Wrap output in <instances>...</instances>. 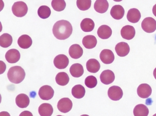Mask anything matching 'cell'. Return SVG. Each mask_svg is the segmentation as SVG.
<instances>
[{
    "label": "cell",
    "instance_id": "1",
    "mask_svg": "<svg viewBox=\"0 0 156 116\" xmlns=\"http://www.w3.org/2000/svg\"><path fill=\"white\" fill-rule=\"evenodd\" d=\"M73 26L66 20L57 21L54 25L52 31L54 36L59 40H65L69 38L73 33Z\"/></svg>",
    "mask_w": 156,
    "mask_h": 116
},
{
    "label": "cell",
    "instance_id": "2",
    "mask_svg": "<svg viewBox=\"0 0 156 116\" xmlns=\"http://www.w3.org/2000/svg\"><path fill=\"white\" fill-rule=\"evenodd\" d=\"M25 76L24 69L20 66L12 67L8 71V79L10 82L14 84H20L22 82Z\"/></svg>",
    "mask_w": 156,
    "mask_h": 116
},
{
    "label": "cell",
    "instance_id": "3",
    "mask_svg": "<svg viewBox=\"0 0 156 116\" xmlns=\"http://www.w3.org/2000/svg\"><path fill=\"white\" fill-rule=\"evenodd\" d=\"M28 7L27 4L24 2L20 1L13 4L12 6V12L15 16L22 17L27 14Z\"/></svg>",
    "mask_w": 156,
    "mask_h": 116
},
{
    "label": "cell",
    "instance_id": "4",
    "mask_svg": "<svg viewBox=\"0 0 156 116\" xmlns=\"http://www.w3.org/2000/svg\"><path fill=\"white\" fill-rule=\"evenodd\" d=\"M141 27L146 33H153L156 30V21L152 17H146L142 21Z\"/></svg>",
    "mask_w": 156,
    "mask_h": 116
},
{
    "label": "cell",
    "instance_id": "5",
    "mask_svg": "<svg viewBox=\"0 0 156 116\" xmlns=\"http://www.w3.org/2000/svg\"><path fill=\"white\" fill-rule=\"evenodd\" d=\"M54 95L53 89L48 85L43 86L39 90V95L41 98L43 100H50L52 98Z\"/></svg>",
    "mask_w": 156,
    "mask_h": 116
},
{
    "label": "cell",
    "instance_id": "6",
    "mask_svg": "<svg viewBox=\"0 0 156 116\" xmlns=\"http://www.w3.org/2000/svg\"><path fill=\"white\" fill-rule=\"evenodd\" d=\"M108 95L110 99L114 101H117L122 98L123 95V90L118 86H112L108 89Z\"/></svg>",
    "mask_w": 156,
    "mask_h": 116
},
{
    "label": "cell",
    "instance_id": "7",
    "mask_svg": "<svg viewBox=\"0 0 156 116\" xmlns=\"http://www.w3.org/2000/svg\"><path fill=\"white\" fill-rule=\"evenodd\" d=\"M73 102L68 98H63L58 101L57 108L59 111L62 113L69 112L73 107Z\"/></svg>",
    "mask_w": 156,
    "mask_h": 116
},
{
    "label": "cell",
    "instance_id": "8",
    "mask_svg": "<svg viewBox=\"0 0 156 116\" xmlns=\"http://www.w3.org/2000/svg\"><path fill=\"white\" fill-rule=\"evenodd\" d=\"M69 58L64 54H59L54 59V64L56 68L62 69L66 68L69 65Z\"/></svg>",
    "mask_w": 156,
    "mask_h": 116
},
{
    "label": "cell",
    "instance_id": "9",
    "mask_svg": "<svg viewBox=\"0 0 156 116\" xmlns=\"http://www.w3.org/2000/svg\"><path fill=\"white\" fill-rule=\"evenodd\" d=\"M152 89L147 84H141L139 86L137 89V93L140 97L146 99L151 95Z\"/></svg>",
    "mask_w": 156,
    "mask_h": 116
},
{
    "label": "cell",
    "instance_id": "10",
    "mask_svg": "<svg viewBox=\"0 0 156 116\" xmlns=\"http://www.w3.org/2000/svg\"><path fill=\"white\" fill-rule=\"evenodd\" d=\"M101 82L105 85H109L114 82L115 79V75L112 70L109 69L104 70L100 76Z\"/></svg>",
    "mask_w": 156,
    "mask_h": 116
},
{
    "label": "cell",
    "instance_id": "11",
    "mask_svg": "<svg viewBox=\"0 0 156 116\" xmlns=\"http://www.w3.org/2000/svg\"><path fill=\"white\" fill-rule=\"evenodd\" d=\"M100 58L103 63L108 65L114 62L115 55L111 50L105 49L100 53Z\"/></svg>",
    "mask_w": 156,
    "mask_h": 116
},
{
    "label": "cell",
    "instance_id": "12",
    "mask_svg": "<svg viewBox=\"0 0 156 116\" xmlns=\"http://www.w3.org/2000/svg\"><path fill=\"white\" fill-rule=\"evenodd\" d=\"M121 36L126 40L133 39L136 34V30L132 26L126 25L123 26L120 32Z\"/></svg>",
    "mask_w": 156,
    "mask_h": 116
},
{
    "label": "cell",
    "instance_id": "13",
    "mask_svg": "<svg viewBox=\"0 0 156 116\" xmlns=\"http://www.w3.org/2000/svg\"><path fill=\"white\" fill-rule=\"evenodd\" d=\"M115 50L118 55L123 57L128 54L130 51V47L127 43L122 42L117 44Z\"/></svg>",
    "mask_w": 156,
    "mask_h": 116
},
{
    "label": "cell",
    "instance_id": "14",
    "mask_svg": "<svg viewBox=\"0 0 156 116\" xmlns=\"http://www.w3.org/2000/svg\"><path fill=\"white\" fill-rule=\"evenodd\" d=\"M5 58L9 63L14 64L17 63L20 58V54L19 50L11 49L8 51L5 54Z\"/></svg>",
    "mask_w": 156,
    "mask_h": 116
},
{
    "label": "cell",
    "instance_id": "15",
    "mask_svg": "<svg viewBox=\"0 0 156 116\" xmlns=\"http://www.w3.org/2000/svg\"><path fill=\"white\" fill-rule=\"evenodd\" d=\"M83 53V48L80 45L74 44L72 45L69 49V54L70 56L74 59H78L82 56Z\"/></svg>",
    "mask_w": 156,
    "mask_h": 116
},
{
    "label": "cell",
    "instance_id": "16",
    "mask_svg": "<svg viewBox=\"0 0 156 116\" xmlns=\"http://www.w3.org/2000/svg\"><path fill=\"white\" fill-rule=\"evenodd\" d=\"M141 18L140 12L136 8H131L128 12L127 19L129 22L133 23H138Z\"/></svg>",
    "mask_w": 156,
    "mask_h": 116
},
{
    "label": "cell",
    "instance_id": "17",
    "mask_svg": "<svg viewBox=\"0 0 156 116\" xmlns=\"http://www.w3.org/2000/svg\"><path fill=\"white\" fill-rule=\"evenodd\" d=\"M125 14V10L123 6L119 5H114L111 8L110 15L116 20L122 19Z\"/></svg>",
    "mask_w": 156,
    "mask_h": 116
},
{
    "label": "cell",
    "instance_id": "18",
    "mask_svg": "<svg viewBox=\"0 0 156 116\" xmlns=\"http://www.w3.org/2000/svg\"><path fill=\"white\" fill-rule=\"evenodd\" d=\"M97 34L98 36L101 39H108L112 35V29L108 26L103 25L98 28Z\"/></svg>",
    "mask_w": 156,
    "mask_h": 116
},
{
    "label": "cell",
    "instance_id": "19",
    "mask_svg": "<svg viewBox=\"0 0 156 116\" xmlns=\"http://www.w3.org/2000/svg\"><path fill=\"white\" fill-rule=\"evenodd\" d=\"M83 45L87 49H92L95 47L97 44L96 37L94 35H88L83 38L82 41Z\"/></svg>",
    "mask_w": 156,
    "mask_h": 116
},
{
    "label": "cell",
    "instance_id": "20",
    "mask_svg": "<svg viewBox=\"0 0 156 116\" xmlns=\"http://www.w3.org/2000/svg\"><path fill=\"white\" fill-rule=\"evenodd\" d=\"M32 39L28 35L24 34L21 36L18 40L19 46L23 49H27L32 45Z\"/></svg>",
    "mask_w": 156,
    "mask_h": 116
},
{
    "label": "cell",
    "instance_id": "21",
    "mask_svg": "<svg viewBox=\"0 0 156 116\" xmlns=\"http://www.w3.org/2000/svg\"><path fill=\"white\" fill-rule=\"evenodd\" d=\"M109 4L107 0H96L94 5L95 10L99 13H104L108 10Z\"/></svg>",
    "mask_w": 156,
    "mask_h": 116
},
{
    "label": "cell",
    "instance_id": "22",
    "mask_svg": "<svg viewBox=\"0 0 156 116\" xmlns=\"http://www.w3.org/2000/svg\"><path fill=\"white\" fill-rule=\"evenodd\" d=\"M30 103L29 97L25 94H19L16 98V103L21 108H24L29 106Z\"/></svg>",
    "mask_w": 156,
    "mask_h": 116
},
{
    "label": "cell",
    "instance_id": "23",
    "mask_svg": "<svg viewBox=\"0 0 156 116\" xmlns=\"http://www.w3.org/2000/svg\"><path fill=\"white\" fill-rule=\"evenodd\" d=\"M38 111L41 116H51L53 113V108L49 103H43L39 107Z\"/></svg>",
    "mask_w": 156,
    "mask_h": 116
},
{
    "label": "cell",
    "instance_id": "24",
    "mask_svg": "<svg viewBox=\"0 0 156 116\" xmlns=\"http://www.w3.org/2000/svg\"><path fill=\"white\" fill-rule=\"evenodd\" d=\"M86 68L90 73H96L100 69V64L98 60L94 58H91L87 62Z\"/></svg>",
    "mask_w": 156,
    "mask_h": 116
},
{
    "label": "cell",
    "instance_id": "25",
    "mask_svg": "<svg viewBox=\"0 0 156 116\" xmlns=\"http://www.w3.org/2000/svg\"><path fill=\"white\" fill-rule=\"evenodd\" d=\"M70 72L71 75L74 77H80L83 74V67L82 65L79 63L73 64L70 67Z\"/></svg>",
    "mask_w": 156,
    "mask_h": 116
},
{
    "label": "cell",
    "instance_id": "26",
    "mask_svg": "<svg viewBox=\"0 0 156 116\" xmlns=\"http://www.w3.org/2000/svg\"><path fill=\"white\" fill-rule=\"evenodd\" d=\"M81 29L84 32H92L94 28V21L90 18H86L83 19L80 24Z\"/></svg>",
    "mask_w": 156,
    "mask_h": 116
},
{
    "label": "cell",
    "instance_id": "27",
    "mask_svg": "<svg viewBox=\"0 0 156 116\" xmlns=\"http://www.w3.org/2000/svg\"><path fill=\"white\" fill-rule=\"evenodd\" d=\"M149 112L147 107L142 104L136 105L133 110L134 116H147Z\"/></svg>",
    "mask_w": 156,
    "mask_h": 116
},
{
    "label": "cell",
    "instance_id": "28",
    "mask_svg": "<svg viewBox=\"0 0 156 116\" xmlns=\"http://www.w3.org/2000/svg\"><path fill=\"white\" fill-rule=\"evenodd\" d=\"M85 93V89L82 85H76L72 88V95L76 98H82L84 97Z\"/></svg>",
    "mask_w": 156,
    "mask_h": 116
},
{
    "label": "cell",
    "instance_id": "29",
    "mask_svg": "<svg viewBox=\"0 0 156 116\" xmlns=\"http://www.w3.org/2000/svg\"><path fill=\"white\" fill-rule=\"evenodd\" d=\"M69 76L67 73L64 72L58 73L55 77V81L58 85L61 86H65L69 82Z\"/></svg>",
    "mask_w": 156,
    "mask_h": 116
},
{
    "label": "cell",
    "instance_id": "30",
    "mask_svg": "<svg viewBox=\"0 0 156 116\" xmlns=\"http://www.w3.org/2000/svg\"><path fill=\"white\" fill-rule=\"evenodd\" d=\"M12 43V36L9 33H4L0 36V46L7 48L11 45Z\"/></svg>",
    "mask_w": 156,
    "mask_h": 116
},
{
    "label": "cell",
    "instance_id": "31",
    "mask_svg": "<svg viewBox=\"0 0 156 116\" xmlns=\"http://www.w3.org/2000/svg\"><path fill=\"white\" fill-rule=\"evenodd\" d=\"M38 14L42 19H47L51 16V9L46 5H42L38 9Z\"/></svg>",
    "mask_w": 156,
    "mask_h": 116
},
{
    "label": "cell",
    "instance_id": "32",
    "mask_svg": "<svg viewBox=\"0 0 156 116\" xmlns=\"http://www.w3.org/2000/svg\"><path fill=\"white\" fill-rule=\"evenodd\" d=\"M51 5L55 11L62 12L65 9L66 3L65 0H52Z\"/></svg>",
    "mask_w": 156,
    "mask_h": 116
},
{
    "label": "cell",
    "instance_id": "33",
    "mask_svg": "<svg viewBox=\"0 0 156 116\" xmlns=\"http://www.w3.org/2000/svg\"><path fill=\"white\" fill-rule=\"evenodd\" d=\"M92 4L91 0H77L76 5L81 11H86L90 8Z\"/></svg>",
    "mask_w": 156,
    "mask_h": 116
},
{
    "label": "cell",
    "instance_id": "34",
    "mask_svg": "<svg viewBox=\"0 0 156 116\" xmlns=\"http://www.w3.org/2000/svg\"><path fill=\"white\" fill-rule=\"evenodd\" d=\"M98 84L97 79L95 77L93 76H87L85 80L86 86L89 88H94Z\"/></svg>",
    "mask_w": 156,
    "mask_h": 116
},
{
    "label": "cell",
    "instance_id": "35",
    "mask_svg": "<svg viewBox=\"0 0 156 116\" xmlns=\"http://www.w3.org/2000/svg\"><path fill=\"white\" fill-rule=\"evenodd\" d=\"M0 63H1V65H0L1 72H0V74H3V73L5 72V70H6V64L2 61H0Z\"/></svg>",
    "mask_w": 156,
    "mask_h": 116
},
{
    "label": "cell",
    "instance_id": "36",
    "mask_svg": "<svg viewBox=\"0 0 156 116\" xmlns=\"http://www.w3.org/2000/svg\"><path fill=\"white\" fill-rule=\"evenodd\" d=\"M20 116H33L32 113L28 111H25L20 113Z\"/></svg>",
    "mask_w": 156,
    "mask_h": 116
},
{
    "label": "cell",
    "instance_id": "37",
    "mask_svg": "<svg viewBox=\"0 0 156 116\" xmlns=\"http://www.w3.org/2000/svg\"><path fill=\"white\" fill-rule=\"evenodd\" d=\"M0 116H11L10 114L7 111H2L0 112Z\"/></svg>",
    "mask_w": 156,
    "mask_h": 116
},
{
    "label": "cell",
    "instance_id": "38",
    "mask_svg": "<svg viewBox=\"0 0 156 116\" xmlns=\"http://www.w3.org/2000/svg\"><path fill=\"white\" fill-rule=\"evenodd\" d=\"M152 12L156 17V4L153 6V8H152Z\"/></svg>",
    "mask_w": 156,
    "mask_h": 116
},
{
    "label": "cell",
    "instance_id": "39",
    "mask_svg": "<svg viewBox=\"0 0 156 116\" xmlns=\"http://www.w3.org/2000/svg\"><path fill=\"white\" fill-rule=\"evenodd\" d=\"M153 76H154L155 79H156V68L154 69V71H153Z\"/></svg>",
    "mask_w": 156,
    "mask_h": 116
},
{
    "label": "cell",
    "instance_id": "40",
    "mask_svg": "<svg viewBox=\"0 0 156 116\" xmlns=\"http://www.w3.org/2000/svg\"><path fill=\"white\" fill-rule=\"evenodd\" d=\"M113 1H115V2H121L122 0H113Z\"/></svg>",
    "mask_w": 156,
    "mask_h": 116
},
{
    "label": "cell",
    "instance_id": "41",
    "mask_svg": "<svg viewBox=\"0 0 156 116\" xmlns=\"http://www.w3.org/2000/svg\"><path fill=\"white\" fill-rule=\"evenodd\" d=\"M81 116H88V115H87V114H84V115H81Z\"/></svg>",
    "mask_w": 156,
    "mask_h": 116
},
{
    "label": "cell",
    "instance_id": "42",
    "mask_svg": "<svg viewBox=\"0 0 156 116\" xmlns=\"http://www.w3.org/2000/svg\"><path fill=\"white\" fill-rule=\"evenodd\" d=\"M152 116H156V114H154V115H153Z\"/></svg>",
    "mask_w": 156,
    "mask_h": 116
},
{
    "label": "cell",
    "instance_id": "43",
    "mask_svg": "<svg viewBox=\"0 0 156 116\" xmlns=\"http://www.w3.org/2000/svg\"><path fill=\"white\" fill-rule=\"evenodd\" d=\"M62 116V115H58V116Z\"/></svg>",
    "mask_w": 156,
    "mask_h": 116
}]
</instances>
